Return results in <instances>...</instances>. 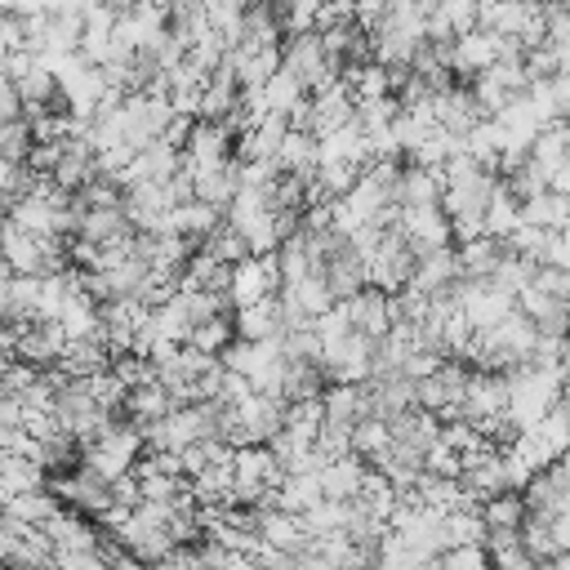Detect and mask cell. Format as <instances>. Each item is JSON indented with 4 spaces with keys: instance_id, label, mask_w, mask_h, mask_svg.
Returning a JSON list of instances; mask_svg holds the SVG:
<instances>
[{
    "instance_id": "cell-3",
    "label": "cell",
    "mask_w": 570,
    "mask_h": 570,
    "mask_svg": "<svg viewBox=\"0 0 570 570\" xmlns=\"http://www.w3.org/2000/svg\"><path fill=\"white\" fill-rule=\"evenodd\" d=\"M365 476H370V468H365L356 454L334 459L330 468H321V494H325L330 503H352V499L361 494Z\"/></svg>"
},
{
    "instance_id": "cell-1",
    "label": "cell",
    "mask_w": 570,
    "mask_h": 570,
    "mask_svg": "<svg viewBox=\"0 0 570 570\" xmlns=\"http://www.w3.org/2000/svg\"><path fill=\"white\" fill-rule=\"evenodd\" d=\"M566 370H543V365H517L508 374V423L517 432H534L561 401Z\"/></svg>"
},
{
    "instance_id": "cell-6",
    "label": "cell",
    "mask_w": 570,
    "mask_h": 570,
    "mask_svg": "<svg viewBox=\"0 0 570 570\" xmlns=\"http://www.w3.org/2000/svg\"><path fill=\"white\" fill-rule=\"evenodd\" d=\"M169 410H174V401H169V392H165L160 383H142V387H129V396H125V414H129V423H134V428L160 423Z\"/></svg>"
},
{
    "instance_id": "cell-4",
    "label": "cell",
    "mask_w": 570,
    "mask_h": 570,
    "mask_svg": "<svg viewBox=\"0 0 570 570\" xmlns=\"http://www.w3.org/2000/svg\"><path fill=\"white\" fill-rule=\"evenodd\" d=\"M307 98V89H303V80L281 62V71L258 89V102H263V116H289L298 102Z\"/></svg>"
},
{
    "instance_id": "cell-2",
    "label": "cell",
    "mask_w": 570,
    "mask_h": 570,
    "mask_svg": "<svg viewBox=\"0 0 570 570\" xmlns=\"http://www.w3.org/2000/svg\"><path fill=\"white\" fill-rule=\"evenodd\" d=\"M281 294V263L276 254H263V258H245L232 267V285H227V303L232 312H245L263 298H276Z\"/></svg>"
},
{
    "instance_id": "cell-8",
    "label": "cell",
    "mask_w": 570,
    "mask_h": 570,
    "mask_svg": "<svg viewBox=\"0 0 570 570\" xmlns=\"http://www.w3.org/2000/svg\"><path fill=\"white\" fill-rule=\"evenodd\" d=\"M539 570H570V552H557L552 561H543Z\"/></svg>"
},
{
    "instance_id": "cell-7",
    "label": "cell",
    "mask_w": 570,
    "mask_h": 570,
    "mask_svg": "<svg viewBox=\"0 0 570 570\" xmlns=\"http://www.w3.org/2000/svg\"><path fill=\"white\" fill-rule=\"evenodd\" d=\"M481 521H485V539L490 534H521V525H525V499L517 490H508V494L481 503Z\"/></svg>"
},
{
    "instance_id": "cell-5",
    "label": "cell",
    "mask_w": 570,
    "mask_h": 570,
    "mask_svg": "<svg viewBox=\"0 0 570 570\" xmlns=\"http://www.w3.org/2000/svg\"><path fill=\"white\" fill-rule=\"evenodd\" d=\"M481 227H485V236H490V240H499V245L521 227V200L503 187V178H499V187H494V196H490V205H485Z\"/></svg>"
}]
</instances>
